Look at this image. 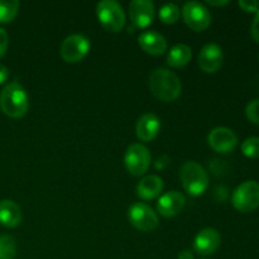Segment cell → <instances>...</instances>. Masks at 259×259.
Listing matches in <instances>:
<instances>
[{"instance_id":"f1b7e54d","label":"cell","mask_w":259,"mask_h":259,"mask_svg":"<svg viewBox=\"0 0 259 259\" xmlns=\"http://www.w3.org/2000/svg\"><path fill=\"white\" fill-rule=\"evenodd\" d=\"M179 259H195L194 254L190 250H182L179 254Z\"/></svg>"},{"instance_id":"6da1fadb","label":"cell","mask_w":259,"mask_h":259,"mask_svg":"<svg viewBox=\"0 0 259 259\" xmlns=\"http://www.w3.org/2000/svg\"><path fill=\"white\" fill-rule=\"evenodd\" d=\"M149 90L158 100L169 101L176 100L181 94V81L172 71L167 68H157L149 76Z\"/></svg>"},{"instance_id":"3957f363","label":"cell","mask_w":259,"mask_h":259,"mask_svg":"<svg viewBox=\"0 0 259 259\" xmlns=\"http://www.w3.org/2000/svg\"><path fill=\"white\" fill-rule=\"evenodd\" d=\"M180 179L184 189L191 196H200L209 186V176L206 171L201 164L195 161H187L182 164Z\"/></svg>"},{"instance_id":"83f0119b","label":"cell","mask_w":259,"mask_h":259,"mask_svg":"<svg viewBox=\"0 0 259 259\" xmlns=\"http://www.w3.org/2000/svg\"><path fill=\"white\" fill-rule=\"evenodd\" d=\"M8 76H9V71H8V68L3 63H0V85L7 81Z\"/></svg>"},{"instance_id":"7c38bea8","label":"cell","mask_w":259,"mask_h":259,"mask_svg":"<svg viewBox=\"0 0 259 259\" xmlns=\"http://www.w3.org/2000/svg\"><path fill=\"white\" fill-rule=\"evenodd\" d=\"M154 4L151 0H133L129 4V17L137 28H147L153 23Z\"/></svg>"},{"instance_id":"5b68a950","label":"cell","mask_w":259,"mask_h":259,"mask_svg":"<svg viewBox=\"0 0 259 259\" xmlns=\"http://www.w3.org/2000/svg\"><path fill=\"white\" fill-rule=\"evenodd\" d=\"M233 206L240 212H252L259 206V184L245 181L235 189L232 196Z\"/></svg>"},{"instance_id":"d4e9b609","label":"cell","mask_w":259,"mask_h":259,"mask_svg":"<svg viewBox=\"0 0 259 259\" xmlns=\"http://www.w3.org/2000/svg\"><path fill=\"white\" fill-rule=\"evenodd\" d=\"M8 45H9V35H8L7 30L0 28V58L4 57L7 53Z\"/></svg>"},{"instance_id":"ac0fdd59","label":"cell","mask_w":259,"mask_h":259,"mask_svg":"<svg viewBox=\"0 0 259 259\" xmlns=\"http://www.w3.org/2000/svg\"><path fill=\"white\" fill-rule=\"evenodd\" d=\"M22 222V210L12 200L0 201V224L5 228H15Z\"/></svg>"},{"instance_id":"ba28073f","label":"cell","mask_w":259,"mask_h":259,"mask_svg":"<svg viewBox=\"0 0 259 259\" xmlns=\"http://www.w3.org/2000/svg\"><path fill=\"white\" fill-rule=\"evenodd\" d=\"M128 219L141 232H153L158 227L157 212L143 202H136L128 210Z\"/></svg>"},{"instance_id":"4fadbf2b","label":"cell","mask_w":259,"mask_h":259,"mask_svg":"<svg viewBox=\"0 0 259 259\" xmlns=\"http://www.w3.org/2000/svg\"><path fill=\"white\" fill-rule=\"evenodd\" d=\"M222 238L214 228H205L200 230L194 240V249L200 255H210L219 248Z\"/></svg>"},{"instance_id":"277c9868","label":"cell","mask_w":259,"mask_h":259,"mask_svg":"<svg viewBox=\"0 0 259 259\" xmlns=\"http://www.w3.org/2000/svg\"><path fill=\"white\" fill-rule=\"evenodd\" d=\"M96 15L100 24L111 33H119L125 25V12L115 0H101L98 3Z\"/></svg>"},{"instance_id":"f546056e","label":"cell","mask_w":259,"mask_h":259,"mask_svg":"<svg viewBox=\"0 0 259 259\" xmlns=\"http://www.w3.org/2000/svg\"><path fill=\"white\" fill-rule=\"evenodd\" d=\"M210 5H212V7H223V5H227L229 4V2L228 0H223V2H212V0H209Z\"/></svg>"},{"instance_id":"4316f807","label":"cell","mask_w":259,"mask_h":259,"mask_svg":"<svg viewBox=\"0 0 259 259\" xmlns=\"http://www.w3.org/2000/svg\"><path fill=\"white\" fill-rule=\"evenodd\" d=\"M250 33H252V37L255 42L259 43V9L255 13L254 19H253L252 27H250Z\"/></svg>"},{"instance_id":"d6986e66","label":"cell","mask_w":259,"mask_h":259,"mask_svg":"<svg viewBox=\"0 0 259 259\" xmlns=\"http://www.w3.org/2000/svg\"><path fill=\"white\" fill-rule=\"evenodd\" d=\"M192 57L191 48L184 43H179L175 45L174 47L169 50L168 55H167V63L171 67H184L190 62Z\"/></svg>"},{"instance_id":"9c48e42d","label":"cell","mask_w":259,"mask_h":259,"mask_svg":"<svg viewBox=\"0 0 259 259\" xmlns=\"http://www.w3.org/2000/svg\"><path fill=\"white\" fill-rule=\"evenodd\" d=\"M90 51V40L82 34H71L61 45V57L68 63L82 61Z\"/></svg>"},{"instance_id":"30bf717a","label":"cell","mask_w":259,"mask_h":259,"mask_svg":"<svg viewBox=\"0 0 259 259\" xmlns=\"http://www.w3.org/2000/svg\"><path fill=\"white\" fill-rule=\"evenodd\" d=\"M207 143L218 153H229L237 147L238 137L232 129L218 126L209 133Z\"/></svg>"},{"instance_id":"8fae6325","label":"cell","mask_w":259,"mask_h":259,"mask_svg":"<svg viewBox=\"0 0 259 259\" xmlns=\"http://www.w3.org/2000/svg\"><path fill=\"white\" fill-rule=\"evenodd\" d=\"M224 61L222 47L217 43H207L201 48L197 58L199 67L206 73H214L220 70Z\"/></svg>"},{"instance_id":"9a60e30c","label":"cell","mask_w":259,"mask_h":259,"mask_svg":"<svg viewBox=\"0 0 259 259\" xmlns=\"http://www.w3.org/2000/svg\"><path fill=\"white\" fill-rule=\"evenodd\" d=\"M159 131H161V121H159V119L157 118L154 114H143V115L137 120L136 134L141 141H153V139L158 136Z\"/></svg>"},{"instance_id":"5bb4252c","label":"cell","mask_w":259,"mask_h":259,"mask_svg":"<svg viewBox=\"0 0 259 259\" xmlns=\"http://www.w3.org/2000/svg\"><path fill=\"white\" fill-rule=\"evenodd\" d=\"M186 204V199L179 191H168L162 195L157 201V210L164 218L176 217L182 211Z\"/></svg>"},{"instance_id":"44dd1931","label":"cell","mask_w":259,"mask_h":259,"mask_svg":"<svg viewBox=\"0 0 259 259\" xmlns=\"http://www.w3.org/2000/svg\"><path fill=\"white\" fill-rule=\"evenodd\" d=\"M180 18V8L174 3H167L159 9V19L164 24H175Z\"/></svg>"},{"instance_id":"52a82bcc","label":"cell","mask_w":259,"mask_h":259,"mask_svg":"<svg viewBox=\"0 0 259 259\" xmlns=\"http://www.w3.org/2000/svg\"><path fill=\"white\" fill-rule=\"evenodd\" d=\"M181 13L187 27L196 32L205 30L211 23V14H210L209 9L199 2L185 3Z\"/></svg>"},{"instance_id":"7a4b0ae2","label":"cell","mask_w":259,"mask_h":259,"mask_svg":"<svg viewBox=\"0 0 259 259\" xmlns=\"http://www.w3.org/2000/svg\"><path fill=\"white\" fill-rule=\"evenodd\" d=\"M29 101L25 89L18 82H10L0 93V109L5 115L19 119L27 114Z\"/></svg>"},{"instance_id":"ffe728a7","label":"cell","mask_w":259,"mask_h":259,"mask_svg":"<svg viewBox=\"0 0 259 259\" xmlns=\"http://www.w3.org/2000/svg\"><path fill=\"white\" fill-rule=\"evenodd\" d=\"M19 10V3L17 0H0V23H10Z\"/></svg>"},{"instance_id":"603a6c76","label":"cell","mask_w":259,"mask_h":259,"mask_svg":"<svg viewBox=\"0 0 259 259\" xmlns=\"http://www.w3.org/2000/svg\"><path fill=\"white\" fill-rule=\"evenodd\" d=\"M242 152L248 158H259V137H249L242 143Z\"/></svg>"},{"instance_id":"8992f818","label":"cell","mask_w":259,"mask_h":259,"mask_svg":"<svg viewBox=\"0 0 259 259\" xmlns=\"http://www.w3.org/2000/svg\"><path fill=\"white\" fill-rule=\"evenodd\" d=\"M124 164L133 176H143L151 166V153L148 148L139 143L129 146L124 156Z\"/></svg>"},{"instance_id":"7402d4cb","label":"cell","mask_w":259,"mask_h":259,"mask_svg":"<svg viewBox=\"0 0 259 259\" xmlns=\"http://www.w3.org/2000/svg\"><path fill=\"white\" fill-rule=\"evenodd\" d=\"M17 244L10 235H0V259H14Z\"/></svg>"},{"instance_id":"e0dca14e","label":"cell","mask_w":259,"mask_h":259,"mask_svg":"<svg viewBox=\"0 0 259 259\" xmlns=\"http://www.w3.org/2000/svg\"><path fill=\"white\" fill-rule=\"evenodd\" d=\"M163 190V180L156 175L144 176L137 185V195L142 200H153L159 196Z\"/></svg>"},{"instance_id":"484cf974","label":"cell","mask_w":259,"mask_h":259,"mask_svg":"<svg viewBox=\"0 0 259 259\" xmlns=\"http://www.w3.org/2000/svg\"><path fill=\"white\" fill-rule=\"evenodd\" d=\"M240 8H242L244 12H258L259 9V2H254V0H240L238 3Z\"/></svg>"},{"instance_id":"2e32d148","label":"cell","mask_w":259,"mask_h":259,"mask_svg":"<svg viewBox=\"0 0 259 259\" xmlns=\"http://www.w3.org/2000/svg\"><path fill=\"white\" fill-rule=\"evenodd\" d=\"M138 43L144 52L152 56L163 55L167 50L166 38L153 30H147L142 33L138 37Z\"/></svg>"},{"instance_id":"cb8c5ba5","label":"cell","mask_w":259,"mask_h":259,"mask_svg":"<svg viewBox=\"0 0 259 259\" xmlns=\"http://www.w3.org/2000/svg\"><path fill=\"white\" fill-rule=\"evenodd\" d=\"M245 115L253 124L259 125V99L249 101L245 108Z\"/></svg>"}]
</instances>
